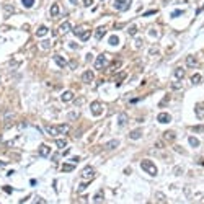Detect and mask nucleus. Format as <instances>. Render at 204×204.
<instances>
[{
  "mask_svg": "<svg viewBox=\"0 0 204 204\" xmlns=\"http://www.w3.org/2000/svg\"><path fill=\"white\" fill-rule=\"evenodd\" d=\"M69 124H57V126H47V132L49 136L52 137H57V136H61V134H67L69 132Z\"/></svg>",
  "mask_w": 204,
  "mask_h": 204,
  "instance_id": "1",
  "label": "nucleus"
},
{
  "mask_svg": "<svg viewBox=\"0 0 204 204\" xmlns=\"http://www.w3.org/2000/svg\"><path fill=\"white\" fill-rule=\"evenodd\" d=\"M141 168H142L144 172H147L149 175H152V176L157 175V167H155V163H153L152 160H149V158H145V160L141 162Z\"/></svg>",
  "mask_w": 204,
  "mask_h": 204,
  "instance_id": "2",
  "label": "nucleus"
},
{
  "mask_svg": "<svg viewBox=\"0 0 204 204\" xmlns=\"http://www.w3.org/2000/svg\"><path fill=\"white\" fill-rule=\"evenodd\" d=\"M131 3H132V0H114V8L119 11H126L131 8Z\"/></svg>",
  "mask_w": 204,
  "mask_h": 204,
  "instance_id": "3",
  "label": "nucleus"
},
{
  "mask_svg": "<svg viewBox=\"0 0 204 204\" xmlns=\"http://www.w3.org/2000/svg\"><path fill=\"white\" fill-rule=\"evenodd\" d=\"M108 54H101V56H98L97 59H95V69H98V70H101V69H105V67L108 66V59H106Z\"/></svg>",
  "mask_w": 204,
  "mask_h": 204,
  "instance_id": "4",
  "label": "nucleus"
},
{
  "mask_svg": "<svg viewBox=\"0 0 204 204\" xmlns=\"http://www.w3.org/2000/svg\"><path fill=\"white\" fill-rule=\"evenodd\" d=\"M90 108H92V114H93V116H100V114H103V103L93 101L92 105H90Z\"/></svg>",
  "mask_w": 204,
  "mask_h": 204,
  "instance_id": "5",
  "label": "nucleus"
},
{
  "mask_svg": "<svg viewBox=\"0 0 204 204\" xmlns=\"http://www.w3.org/2000/svg\"><path fill=\"white\" fill-rule=\"evenodd\" d=\"M93 176H95V170H93L92 167H85V168H83V172H82V178L92 180Z\"/></svg>",
  "mask_w": 204,
  "mask_h": 204,
  "instance_id": "6",
  "label": "nucleus"
},
{
  "mask_svg": "<svg viewBox=\"0 0 204 204\" xmlns=\"http://www.w3.org/2000/svg\"><path fill=\"white\" fill-rule=\"evenodd\" d=\"M38 152H39L41 157H49V155H51V147H49V145H46V144H41Z\"/></svg>",
  "mask_w": 204,
  "mask_h": 204,
  "instance_id": "7",
  "label": "nucleus"
},
{
  "mask_svg": "<svg viewBox=\"0 0 204 204\" xmlns=\"http://www.w3.org/2000/svg\"><path fill=\"white\" fill-rule=\"evenodd\" d=\"M162 137L165 142H173L175 139H176V134H175V131H165Z\"/></svg>",
  "mask_w": 204,
  "mask_h": 204,
  "instance_id": "8",
  "label": "nucleus"
},
{
  "mask_svg": "<svg viewBox=\"0 0 204 204\" xmlns=\"http://www.w3.org/2000/svg\"><path fill=\"white\" fill-rule=\"evenodd\" d=\"M157 121L162 122V124H168V122L172 121V116H170L168 113H160L157 116Z\"/></svg>",
  "mask_w": 204,
  "mask_h": 204,
  "instance_id": "9",
  "label": "nucleus"
},
{
  "mask_svg": "<svg viewBox=\"0 0 204 204\" xmlns=\"http://www.w3.org/2000/svg\"><path fill=\"white\" fill-rule=\"evenodd\" d=\"M194 113H196V116L199 119H204V103H198L194 106Z\"/></svg>",
  "mask_w": 204,
  "mask_h": 204,
  "instance_id": "10",
  "label": "nucleus"
},
{
  "mask_svg": "<svg viewBox=\"0 0 204 204\" xmlns=\"http://www.w3.org/2000/svg\"><path fill=\"white\" fill-rule=\"evenodd\" d=\"M93 78H95V75H93L92 70H85L83 74H82V80L85 82V83H90V82H93Z\"/></svg>",
  "mask_w": 204,
  "mask_h": 204,
  "instance_id": "11",
  "label": "nucleus"
},
{
  "mask_svg": "<svg viewBox=\"0 0 204 204\" xmlns=\"http://www.w3.org/2000/svg\"><path fill=\"white\" fill-rule=\"evenodd\" d=\"M105 34H106V28H105V26H100V28H97V30H95V38H97L98 41L101 39Z\"/></svg>",
  "mask_w": 204,
  "mask_h": 204,
  "instance_id": "12",
  "label": "nucleus"
},
{
  "mask_svg": "<svg viewBox=\"0 0 204 204\" xmlns=\"http://www.w3.org/2000/svg\"><path fill=\"white\" fill-rule=\"evenodd\" d=\"M72 30V25H70V21H64V23H62L61 26H59V31H61L62 34H64V33H69V31Z\"/></svg>",
  "mask_w": 204,
  "mask_h": 204,
  "instance_id": "13",
  "label": "nucleus"
},
{
  "mask_svg": "<svg viewBox=\"0 0 204 204\" xmlns=\"http://www.w3.org/2000/svg\"><path fill=\"white\" fill-rule=\"evenodd\" d=\"M175 77H176V80H183L184 78V69L183 67H176V69H175Z\"/></svg>",
  "mask_w": 204,
  "mask_h": 204,
  "instance_id": "14",
  "label": "nucleus"
},
{
  "mask_svg": "<svg viewBox=\"0 0 204 204\" xmlns=\"http://www.w3.org/2000/svg\"><path fill=\"white\" fill-rule=\"evenodd\" d=\"M75 163H62L61 165V172H74Z\"/></svg>",
  "mask_w": 204,
  "mask_h": 204,
  "instance_id": "15",
  "label": "nucleus"
},
{
  "mask_svg": "<svg viewBox=\"0 0 204 204\" xmlns=\"http://www.w3.org/2000/svg\"><path fill=\"white\" fill-rule=\"evenodd\" d=\"M61 98H62V101H64V103H69V101L74 100V93H72V92H64Z\"/></svg>",
  "mask_w": 204,
  "mask_h": 204,
  "instance_id": "16",
  "label": "nucleus"
},
{
  "mask_svg": "<svg viewBox=\"0 0 204 204\" xmlns=\"http://www.w3.org/2000/svg\"><path fill=\"white\" fill-rule=\"evenodd\" d=\"M54 61L57 62V66H59V67H66L67 66V61L62 56H59V54H56V56H54Z\"/></svg>",
  "mask_w": 204,
  "mask_h": 204,
  "instance_id": "17",
  "label": "nucleus"
},
{
  "mask_svg": "<svg viewBox=\"0 0 204 204\" xmlns=\"http://www.w3.org/2000/svg\"><path fill=\"white\" fill-rule=\"evenodd\" d=\"M186 66H188V67H196V66H198L196 56H188V57H186Z\"/></svg>",
  "mask_w": 204,
  "mask_h": 204,
  "instance_id": "18",
  "label": "nucleus"
},
{
  "mask_svg": "<svg viewBox=\"0 0 204 204\" xmlns=\"http://www.w3.org/2000/svg\"><path fill=\"white\" fill-rule=\"evenodd\" d=\"M47 34V28L46 26H39L38 30H36V36L38 38H43V36H46Z\"/></svg>",
  "mask_w": 204,
  "mask_h": 204,
  "instance_id": "19",
  "label": "nucleus"
},
{
  "mask_svg": "<svg viewBox=\"0 0 204 204\" xmlns=\"http://www.w3.org/2000/svg\"><path fill=\"white\" fill-rule=\"evenodd\" d=\"M141 136H142V131H141V129H134L132 132L129 134V137L132 139V141H136V139H141Z\"/></svg>",
  "mask_w": 204,
  "mask_h": 204,
  "instance_id": "20",
  "label": "nucleus"
},
{
  "mask_svg": "<svg viewBox=\"0 0 204 204\" xmlns=\"http://www.w3.org/2000/svg\"><path fill=\"white\" fill-rule=\"evenodd\" d=\"M105 201V193L103 191H98L97 194H95V198H93V203H103Z\"/></svg>",
  "mask_w": 204,
  "mask_h": 204,
  "instance_id": "21",
  "label": "nucleus"
},
{
  "mask_svg": "<svg viewBox=\"0 0 204 204\" xmlns=\"http://www.w3.org/2000/svg\"><path fill=\"white\" fill-rule=\"evenodd\" d=\"M118 145H119V141H118V139H114V141H109V142H108L105 147H106L108 150H111V149H116Z\"/></svg>",
  "mask_w": 204,
  "mask_h": 204,
  "instance_id": "22",
  "label": "nucleus"
},
{
  "mask_svg": "<svg viewBox=\"0 0 204 204\" xmlns=\"http://www.w3.org/2000/svg\"><path fill=\"white\" fill-rule=\"evenodd\" d=\"M49 13H51V16H57V15H59V3H52Z\"/></svg>",
  "mask_w": 204,
  "mask_h": 204,
  "instance_id": "23",
  "label": "nucleus"
},
{
  "mask_svg": "<svg viewBox=\"0 0 204 204\" xmlns=\"http://www.w3.org/2000/svg\"><path fill=\"white\" fill-rule=\"evenodd\" d=\"M87 30H88L87 26H77L75 30H74V34H77V36H82L83 33H85V31H87Z\"/></svg>",
  "mask_w": 204,
  "mask_h": 204,
  "instance_id": "24",
  "label": "nucleus"
},
{
  "mask_svg": "<svg viewBox=\"0 0 204 204\" xmlns=\"http://www.w3.org/2000/svg\"><path fill=\"white\" fill-rule=\"evenodd\" d=\"M11 119H13V113H7L3 116V121H5V126H11Z\"/></svg>",
  "mask_w": 204,
  "mask_h": 204,
  "instance_id": "25",
  "label": "nucleus"
},
{
  "mask_svg": "<svg viewBox=\"0 0 204 204\" xmlns=\"http://www.w3.org/2000/svg\"><path fill=\"white\" fill-rule=\"evenodd\" d=\"M3 13H5V16H10L11 13H15V8L11 5H5L3 7Z\"/></svg>",
  "mask_w": 204,
  "mask_h": 204,
  "instance_id": "26",
  "label": "nucleus"
},
{
  "mask_svg": "<svg viewBox=\"0 0 204 204\" xmlns=\"http://www.w3.org/2000/svg\"><path fill=\"white\" fill-rule=\"evenodd\" d=\"M201 80H203V75H201V74H194V75L191 77V82H193V83H196V85H198V83H201Z\"/></svg>",
  "mask_w": 204,
  "mask_h": 204,
  "instance_id": "27",
  "label": "nucleus"
},
{
  "mask_svg": "<svg viewBox=\"0 0 204 204\" xmlns=\"http://www.w3.org/2000/svg\"><path fill=\"white\" fill-rule=\"evenodd\" d=\"M188 142H189L191 147H198V145H199V141L196 137H193V136H189V137H188Z\"/></svg>",
  "mask_w": 204,
  "mask_h": 204,
  "instance_id": "28",
  "label": "nucleus"
},
{
  "mask_svg": "<svg viewBox=\"0 0 204 204\" xmlns=\"http://www.w3.org/2000/svg\"><path fill=\"white\" fill-rule=\"evenodd\" d=\"M126 122H128V116H126L124 113H121V114H119V121H118V124H119V126H124Z\"/></svg>",
  "mask_w": 204,
  "mask_h": 204,
  "instance_id": "29",
  "label": "nucleus"
},
{
  "mask_svg": "<svg viewBox=\"0 0 204 204\" xmlns=\"http://www.w3.org/2000/svg\"><path fill=\"white\" fill-rule=\"evenodd\" d=\"M128 34H131V36H136V34H137V26H136V25H131V26H129V28H128Z\"/></svg>",
  "mask_w": 204,
  "mask_h": 204,
  "instance_id": "30",
  "label": "nucleus"
},
{
  "mask_svg": "<svg viewBox=\"0 0 204 204\" xmlns=\"http://www.w3.org/2000/svg\"><path fill=\"white\" fill-rule=\"evenodd\" d=\"M56 145H57L59 149H64V147L67 145V141H66V139H57V141H56Z\"/></svg>",
  "mask_w": 204,
  "mask_h": 204,
  "instance_id": "31",
  "label": "nucleus"
},
{
  "mask_svg": "<svg viewBox=\"0 0 204 204\" xmlns=\"http://www.w3.org/2000/svg\"><path fill=\"white\" fill-rule=\"evenodd\" d=\"M21 3L25 8H31V7L34 5V0H21Z\"/></svg>",
  "mask_w": 204,
  "mask_h": 204,
  "instance_id": "32",
  "label": "nucleus"
},
{
  "mask_svg": "<svg viewBox=\"0 0 204 204\" xmlns=\"http://www.w3.org/2000/svg\"><path fill=\"white\" fill-rule=\"evenodd\" d=\"M114 78H116L118 85H121V80H122V78H126V72H119V74H118V75L114 77Z\"/></svg>",
  "mask_w": 204,
  "mask_h": 204,
  "instance_id": "33",
  "label": "nucleus"
},
{
  "mask_svg": "<svg viewBox=\"0 0 204 204\" xmlns=\"http://www.w3.org/2000/svg\"><path fill=\"white\" fill-rule=\"evenodd\" d=\"M109 44L111 46H118L119 44V38L118 36H109Z\"/></svg>",
  "mask_w": 204,
  "mask_h": 204,
  "instance_id": "34",
  "label": "nucleus"
},
{
  "mask_svg": "<svg viewBox=\"0 0 204 204\" xmlns=\"http://www.w3.org/2000/svg\"><path fill=\"white\" fill-rule=\"evenodd\" d=\"M90 36H92V31L87 30L85 33H83V34L80 36V39H82V41H88V39H90Z\"/></svg>",
  "mask_w": 204,
  "mask_h": 204,
  "instance_id": "35",
  "label": "nucleus"
},
{
  "mask_svg": "<svg viewBox=\"0 0 204 204\" xmlns=\"http://www.w3.org/2000/svg\"><path fill=\"white\" fill-rule=\"evenodd\" d=\"M180 88H181V80L172 82V90H180Z\"/></svg>",
  "mask_w": 204,
  "mask_h": 204,
  "instance_id": "36",
  "label": "nucleus"
},
{
  "mask_svg": "<svg viewBox=\"0 0 204 204\" xmlns=\"http://www.w3.org/2000/svg\"><path fill=\"white\" fill-rule=\"evenodd\" d=\"M155 198H157L158 203H165V201H167V198H165V194L163 193H157L155 194Z\"/></svg>",
  "mask_w": 204,
  "mask_h": 204,
  "instance_id": "37",
  "label": "nucleus"
},
{
  "mask_svg": "<svg viewBox=\"0 0 204 204\" xmlns=\"http://www.w3.org/2000/svg\"><path fill=\"white\" fill-rule=\"evenodd\" d=\"M87 188H88V181H87V183H80V184H78L77 191H78V193H83V191H85Z\"/></svg>",
  "mask_w": 204,
  "mask_h": 204,
  "instance_id": "38",
  "label": "nucleus"
},
{
  "mask_svg": "<svg viewBox=\"0 0 204 204\" xmlns=\"http://www.w3.org/2000/svg\"><path fill=\"white\" fill-rule=\"evenodd\" d=\"M191 131H193V132H204V126H193Z\"/></svg>",
  "mask_w": 204,
  "mask_h": 204,
  "instance_id": "39",
  "label": "nucleus"
},
{
  "mask_svg": "<svg viewBox=\"0 0 204 204\" xmlns=\"http://www.w3.org/2000/svg\"><path fill=\"white\" fill-rule=\"evenodd\" d=\"M181 173H183V168H181V167H175L173 168V175L178 176V175H181Z\"/></svg>",
  "mask_w": 204,
  "mask_h": 204,
  "instance_id": "40",
  "label": "nucleus"
},
{
  "mask_svg": "<svg viewBox=\"0 0 204 204\" xmlns=\"http://www.w3.org/2000/svg\"><path fill=\"white\" fill-rule=\"evenodd\" d=\"M142 43H144V41L141 39V38H137V39L134 41V46H136V47H142Z\"/></svg>",
  "mask_w": 204,
  "mask_h": 204,
  "instance_id": "41",
  "label": "nucleus"
},
{
  "mask_svg": "<svg viewBox=\"0 0 204 204\" xmlns=\"http://www.w3.org/2000/svg\"><path fill=\"white\" fill-rule=\"evenodd\" d=\"M180 15H183V10H176V11H173V13H172V18H178Z\"/></svg>",
  "mask_w": 204,
  "mask_h": 204,
  "instance_id": "42",
  "label": "nucleus"
},
{
  "mask_svg": "<svg viewBox=\"0 0 204 204\" xmlns=\"http://www.w3.org/2000/svg\"><path fill=\"white\" fill-rule=\"evenodd\" d=\"M41 47H43V49H47V47H51V43H49V41H43V43H41Z\"/></svg>",
  "mask_w": 204,
  "mask_h": 204,
  "instance_id": "43",
  "label": "nucleus"
},
{
  "mask_svg": "<svg viewBox=\"0 0 204 204\" xmlns=\"http://www.w3.org/2000/svg\"><path fill=\"white\" fill-rule=\"evenodd\" d=\"M155 13H157V10H149V11L144 13V16H152V15H155Z\"/></svg>",
  "mask_w": 204,
  "mask_h": 204,
  "instance_id": "44",
  "label": "nucleus"
},
{
  "mask_svg": "<svg viewBox=\"0 0 204 204\" xmlns=\"http://www.w3.org/2000/svg\"><path fill=\"white\" fill-rule=\"evenodd\" d=\"M78 118V113H69V119H77Z\"/></svg>",
  "mask_w": 204,
  "mask_h": 204,
  "instance_id": "45",
  "label": "nucleus"
},
{
  "mask_svg": "<svg viewBox=\"0 0 204 204\" xmlns=\"http://www.w3.org/2000/svg\"><path fill=\"white\" fill-rule=\"evenodd\" d=\"M3 191H5V193H8V194H10L11 191H13V189H11L10 186H3Z\"/></svg>",
  "mask_w": 204,
  "mask_h": 204,
  "instance_id": "46",
  "label": "nucleus"
},
{
  "mask_svg": "<svg viewBox=\"0 0 204 204\" xmlns=\"http://www.w3.org/2000/svg\"><path fill=\"white\" fill-rule=\"evenodd\" d=\"M175 150H176V152H180V153H183V155H184V153H186V152H184V150H183V149L180 147V145H178V147H175Z\"/></svg>",
  "mask_w": 204,
  "mask_h": 204,
  "instance_id": "47",
  "label": "nucleus"
},
{
  "mask_svg": "<svg viewBox=\"0 0 204 204\" xmlns=\"http://www.w3.org/2000/svg\"><path fill=\"white\" fill-rule=\"evenodd\" d=\"M83 5H85V7H90V5H92V0H83Z\"/></svg>",
  "mask_w": 204,
  "mask_h": 204,
  "instance_id": "48",
  "label": "nucleus"
},
{
  "mask_svg": "<svg viewBox=\"0 0 204 204\" xmlns=\"http://www.w3.org/2000/svg\"><path fill=\"white\" fill-rule=\"evenodd\" d=\"M168 100H170V98H168V97H167V98H163L162 101H160V106H163V105H165V103L168 101Z\"/></svg>",
  "mask_w": 204,
  "mask_h": 204,
  "instance_id": "49",
  "label": "nucleus"
},
{
  "mask_svg": "<svg viewBox=\"0 0 204 204\" xmlns=\"http://www.w3.org/2000/svg\"><path fill=\"white\" fill-rule=\"evenodd\" d=\"M36 203H39V204H46V201H44V199H41V198H36Z\"/></svg>",
  "mask_w": 204,
  "mask_h": 204,
  "instance_id": "50",
  "label": "nucleus"
},
{
  "mask_svg": "<svg viewBox=\"0 0 204 204\" xmlns=\"http://www.w3.org/2000/svg\"><path fill=\"white\" fill-rule=\"evenodd\" d=\"M92 56H93V54H87V57H85V61H87V62H90V61H92Z\"/></svg>",
  "mask_w": 204,
  "mask_h": 204,
  "instance_id": "51",
  "label": "nucleus"
},
{
  "mask_svg": "<svg viewBox=\"0 0 204 204\" xmlns=\"http://www.w3.org/2000/svg\"><path fill=\"white\" fill-rule=\"evenodd\" d=\"M72 162H74V163H78V162H80V157H74V158H72Z\"/></svg>",
  "mask_w": 204,
  "mask_h": 204,
  "instance_id": "52",
  "label": "nucleus"
},
{
  "mask_svg": "<svg viewBox=\"0 0 204 204\" xmlns=\"http://www.w3.org/2000/svg\"><path fill=\"white\" fill-rule=\"evenodd\" d=\"M82 103H83V98H78V100L75 101V105H82Z\"/></svg>",
  "mask_w": 204,
  "mask_h": 204,
  "instance_id": "53",
  "label": "nucleus"
},
{
  "mask_svg": "<svg viewBox=\"0 0 204 204\" xmlns=\"http://www.w3.org/2000/svg\"><path fill=\"white\" fill-rule=\"evenodd\" d=\"M155 147H157V149H162V142H155Z\"/></svg>",
  "mask_w": 204,
  "mask_h": 204,
  "instance_id": "54",
  "label": "nucleus"
},
{
  "mask_svg": "<svg viewBox=\"0 0 204 204\" xmlns=\"http://www.w3.org/2000/svg\"><path fill=\"white\" fill-rule=\"evenodd\" d=\"M198 163H199V165H204V160H203V158H199V160H198Z\"/></svg>",
  "mask_w": 204,
  "mask_h": 204,
  "instance_id": "55",
  "label": "nucleus"
},
{
  "mask_svg": "<svg viewBox=\"0 0 204 204\" xmlns=\"http://www.w3.org/2000/svg\"><path fill=\"white\" fill-rule=\"evenodd\" d=\"M5 165H7L5 162H2V160H0V167H5Z\"/></svg>",
  "mask_w": 204,
  "mask_h": 204,
  "instance_id": "56",
  "label": "nucleus"
},
{
  "mask_svg": "<svg viewBox=\"0 0 204 204\" xmlns=\"http://www.w3.org/2000/svg\"><path fill=\"white\" fill-rule=\"evenodd\" d=\"M70 3L72 5H77V0H70Z\"/></svg>",
  "mask_w": 204,
  "mask_h": 204,
  "instance_id": "57",
  "label": "nucleus"
},
{
  "mask_svg": "<svg viewBox=\"0 0 204 204\" xmlns=\"http://www.w3.org/2000/svg\"><path fill=\"white\" fill-rule=\"evenodd\" d=\"M168 2H170V0H163V3H168Z\"/></svg>",
  "mask_w": 204,
  "mask_h": 204,
  "instance_id": "58",
  "label": "nucleus"
}]
</instances>
